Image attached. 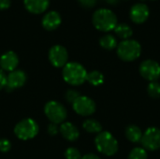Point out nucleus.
<instances>
[{
    "mask_svg": "<svg viewBox=\"0 0 160 159\" xmlns=\"http://www.w3.org/2000/svg\"><path fill=\"white\" fill-rule=\"evenodd\" d=\"M94 26L102 32H109L114 30L117 25L116 15L108 8H99L93 14Z\"/></svg>",
    "mask_w": 160,
    "mask_h": 159,
    "instance_id": "1",
    "label": "nucleus"
},
{
    "mask_svg": "<svg viewBox=\"0 0 160 159\" xmlns=\"http://www.w3.org/2000/svg\"><path fill=\"white\" fill-rule=\"evenodd\" d=\"M87 71L79 63H68L63 68L64 80L71 85H81L86 81Z\"/></svg>",
    "mask_w": 160,
    "mask_h": 159,
    "instance_id": "2",
    "label": "nucleus"
},
{
    "mask_svg": "<svg viewBox=\"0 0 160 159\" xmlns=\"http://www.w3.org/2000/svg\"><path fill=\"white\" fill-rule=\"evenodd\" d=\"M142 52L141 44L135 39H126L117 46V54L119 58L126 62H131L140 57Z\"/></svg>",
    "mask_w": 160,
    "mask_h": 159,
    "instance_id": "3",
    "label": "nucleus"
},
{
    "mask_svg": "<svg viewBox=\"0 0 160 159\" xmlns=\"http://www.w3.org/2000/svg\"><path fill=\"white\" fill-rule=\"evenodd\" d=\"M95 144L100 153L108 157L115 155L118 151L117 140L110 132L107 131L98 133L95 139Z\"/></svg>",
    "mask_w": 160,
    "mask_h": 159,
    "instance_id": "4",
    "label": "nucleus"
},
{
    "mask_svg": "<svg viewBox=\"0 0 160 159\" xmlns=\"http://www.w3.org/2000/svg\"><path fill=\"white\" fill-rule=\"evenodd\" d=\"M14 133L20 140L27 141L37 136L38 133V126L33 119H23L15 126Z\"/></svg>",
    "mask_w": 160,
    "mask_h": 159,
    "instance_id": "5",
    "label": "nucleus"
},
{
    "mask_svg": "<svg viewBox=\"0 0 160 159\" xmlns=\"http://www.w3.org/2000/svg\"><path fill=\"white\" fill-rule=\"evenodd\" d=\"M44 112L48 119L53 124H60L67 118L66 108L57 101H49L44 108Z\"/></svg>",
    "mask_w": 160,
    "mask_h": 159,
    "instance_id": "6",
    "label": "nucleus"
},
{
    "mask_svg": "<svg viewBox=\"0 0 160 159\" xmlns=\"http://www.w3.org/2000/svg\"><path fill=\"white\" fill-rule=\"evenodd\" d=\"M141 142L145 150L156 151L160 148V129L158 127H149L142 133Z\"/></svg>",
    "mask_w": 160,
    "mask_h": 159,
    "instance_id": "7",
    "label": "nucleus"
},
{
    "mask_svg": "<svg viewBox=\"0 0 160 159\" xmlns=\"http://www.w3.org/2000/svg\"><path fill=\"white\" fill-rule=\"evenodd\" d=\"M140 73L145 80L157 82L160 77V65L151 59L145 60L140 66Z\"/></svg>",
    "mask_w": 160,
    "mask_h": 159,
    "instance_id": "8",
    "label": "nucleus"
},
{
    "mask_svg": "<svg viewBox=\"0 0 160 159\" xmlns=\"http://www.w3.org/2000/svg\"><path fill=\"white\" fill-rule=\"evenodd\" d=\"M73 110L80 115L88 116L96 112V103L85 96H80L72 104Z\"/></svg>",
    "mask_w": 160,
    "mask_h": 159,
    "instance_id": "9",
    "label": "nucleus"
},
{
    "mask_svg": "<svg viewBox=\"0 0 160 159\" xmlns=\"http://www.w3.org/2000/svg\"><path fill=\"white\" fill-rule=\"evenodd\" d=\"M68 53L65 47L61 45H55L50 49L49 60L56 67H65L68 64Z\"/></svg>",
    "mask_w": 160,
    "mask_h": 159,
    "instance_id": "10",
    "label": "nucleus"
},
{
    "mask_svg": "<svg viewBox=\"0 0 160 159\" xmlns=\"http://www.w3.org/2000/svg\"><path fill=\"white\" fill-rule=\"evenodd\" d=\"M26 82V74L22 70L15 69L11 71L8 76L7 77V84L6 89L7 91H12L14 89L22 87Z\"/></svg>",
    "mask_w": 160,
    "mask_h": 159,
    "instance_id": "11",
    "label": "nucleus"
},
{
    "mask_svg": "<svg viewBox=\"0 0 160 159\" xmlns=\"http://www.w3.org/2000/svg\"><path fill=\"white\" fill-rule=\"evenodd\" d=\"M149 13V7L145 4H135L130 9V18L135 23H143L147 21Z\"/></svg>",
    "mask_w": 160,
    "mask_h": 159,
    "instance_id": "12",
    "label": "nucleus"
},
{
    "mask_svg": "<svg viewBox=\"0 0 160 159\" xmlns=\"http://www.w3.org/2000/svg\"><path fill=\"white\" fill-rule=\"evenodd\" d=\"M19 64V58L14 52H7L0 57V67L5 71H13Z\"/></svg>",
    "mask_w": 160,
    "mask_h": 159,
    "instance_id": "13",
    "label": "nucleus"
},
{
    "mask_svg": "<svg viewBox=\"0 0 160 159\" xmlns=\"http://www.w3.org/2000/svg\"><path fill=\"white\" fill-rule=\"evenodd\" d=\"M25 8L33 14L44 12L50 4V0H23Z\"/></svg>",
    "mask_w": 160,
    "mask_h": 159,
    "instance_id": "14",
    "label": "nucleus"
},
{
    "mask_svg": "<svg viewBox=\"0 0 160 159\" xmlns=\"http://www.w3.org/2000/svg\"><path fill=\"white\" fill-rule=\"evenodd\" d=\"M61 23V16L56 11H50L46 13L42 19V26L49 31L56 29Z\"/></svg>",
    "mask_w": 160,
    "mask_h": 159,
    "instance_id": "15",
    "label": "nucleus"
},
{
    "mask_svg": "<svg viewBox=\"0 0 160 159\" xmlns=\"http://www.w3.org/2000/svg\"><path fill=\"white\" fill-rule=\"evenodd\" d=\"M60 133L66 140H68L69 142L76 141L80 136V132H79L78 128L73 124H71L69 122H66L61 125Z\"/></svg>",
    "mask_w": 160,
    "mask_h": 159,
    "instance_id": "16",
    "label": "nucleus"
},
{
    "mask_svg": "<svg viewBox=\"0 0 160 159\" xmlns=\"http://www.w3.org/2000/svg\"><path fill=\"white\" fill-rule=\"evenodd\" d=\"M125 134H126L127 139L133 143H137V142H141L142 137V130L140 129L139 127H137L135 125L128 126L125 130Z\"/></svg>",
    "mask_w": 160,
    "mask_h": 159,
    "instance_id": "17",
    "label": "nucleus"
},
{
    "mask_svg": "<svg viewBox=\"0 0 160 159\" xmlns=\"http://www.w3.org/2000/svg\"><path fill=\"white\" fill-rule=\"evenodd\" d=\"M114 31L116 33V35L123 38L124 40L126 39H129V37L132 36L133 34V31L131 29V27L127 24V23H120V24H117L116 27L114 28Z\"/></svg>",
    "mask_w": 160,
    "mask_h": 159,
    "instance_id": "18",
    "label": "nucleus"
},
{
    "mask_svg": "<svg viewBox=\"0 0 160 159\" xmlns=\"http://www.w3.org/2000/svg\"><path fill=\"white\" fill-rule=\"evenodd\" d=\"M82 127H83L84 130H86L89 133H100L102 130L101 124L95 119L85 120L82 124Z\"/></svg>",
    "mask_w": 160,
    "mask_h": 159,
    "instance_id": "19",
    "label": "nucleus"
},
{
    "mask_svg": "<svg viewBox=\"0 0 160 159\" xmlns=\"http://www.w3.org/2000/svg\"><path fill=\"white\" fill-rule=\"evenodd\" d=\"M86 81L94 86H98L104 82V76L101 72H99L98 70H93V71L87 73Z\"/></svg>",
    "mask_w": 160,
    "mask_h": 159,
    "instance_id": "20",
    "label": "nucleus"
},
{
    "mask_svg": "<svg viewBox=\"0 0 160 159\" xmlns=\"http://www.w3.org/2000/svg\"><path fill=\"white\" fill-rule=\"evenodd\" d=\"M99 44L106 50H113L117 47V40L112 35H105L99 39Z\"/></svg>",
    "mask_w": 160,
    "mask_h": 159,
    "instance_id": "21",
    "label": "nucleus"
},
{
    "mask_svg": "<svg viewBox=\"0 0 160 159\" xmlns=\"http://www.w3.org/2000/svg\"><path fill=\"white\" fill-rule=\"evenodd\" d=\"M148 95L152 98H159L160 97V83L158 82H151L147 87Z\"/></svg>",
    "mask_w": 160,
    "mask_h": 159,
    "instance_id": "22",
    "label": "nucleus"
},
{
    "mask_svg": "<svg viewBox=\"0 0 160 159\" xmlns=\"http://www.w3.org/2000/svg\"><path fill=\"white\" fill-rule=\"evenodd\" d=\"M147 157L148 155L144 148L136 147L129 153L128 159H147Z\"/></svg>",
    "mask_w": 160,
    "mask_h": 159,
    "instance_id": "23",
    "label": "nucleus"
},
{
    "mask_svg": "<svg viewBox=\"0 0 160 159\" xmlns=\"http://www.w3.org/2000/svg\"><path fill=\"white\" fill-rule=\"evenodd\" d=\"M65 157L67 159H82L81 153L78 149L74 147H69L66 150Z\"/></svg>",
    "mask_w": 160,
    "mask_h": 159,
    "instance_id": "24",
    "label": "nucleus"
},
{
    "mask_svg": "<svg viewBox=\"0 0 160 159\" xmlns=\"http://www.w3.org/2000/svg\"><path fill=\"white\" fill-rule=\"evenodd\" d=\"M80 96H81V95H80L77 91L70 89V90H68L67 93H66V99H67V101H68L69 103H72V104H73V102H74Z\"/></svg>",
    "mask_w": 160,
    "mask_h": 159,
    "instance_id": "25",
    "label": "nucleus"
},
{
    "mask_svg": "<svg viewBox=\"0 0 160 159\" xmlns=\"http://www.w3.org/2000/svg\"><path fill=\"white\" fill-rule=\"evenodd\" d=\"M11 148V143L7 139H1L0 140V152L6 153L8 152Z\"/></svg>",
    "mask_w": 160,
    "mask_h": 159,
    "instance_id": "26",
    "label": "nucleus"
},
{
    "mask_svg": "<svg viewBox=\"0 0 160 159\" xmlns=\"http://www.w3.org/2000/svg\"><path fill=\"white\" fill-rule=\"evenodd\" d=\"M79 3L85 7H92L97 3V0H78Z\"/></svg>",
    "mask_w": 160,
    "mask_h": 159,
    "instance_id": "27",
    "label": "nucleus"
},
{
    "mask_svg": "<svg viewBox=\"0 0 160 159\" xmlns=\"http://www.w3.org/2000/svg\"><path fill=\"white\" fill-rule=\"evenodd\" d=\"M7 84V76L2 69H0V90L5 88Z\"/></svg>",
    "mask_w": 160,
    "mask_h": 159,
    "instance_id": "28",
    "label": "nucleus"
},
{
    "mask_svg": "<svg viewBox=\"0 0 160 159\" xmlns=\"http://www.w3.org/2000/svg\"><path fill=\"white\" fill-rule=\"evenodd\" d=\"M58 131H59V130H58V127H57L56 124L52 123V124L49 126V127H48V132H49V134L52 135V136L56 135V134L58 133Z\"/></svg>",
    "mask_w": 160,
    "mask_h": 159,
    "instance_id": "29",
    "label": "nucleus"
},
{
    "mask_svg": "<svg viewBox=\"0 0 160 159\" xmlns=\"http://www.w3.org/2000/svg\"><path fill=\"white\" fill-rule=\"evenodd\" d=\"M10 6V0H0V10L8 8Z\"/></svg>",
    "mask_w": 160,
    "mask_h": 159,
    "instance_id": "30",
    "label": "nucleus"
},
{
    "mask_svg": "<svg viewBox=\"0 0 160 159\" xmlns=\"http://www.w3.org/2000/svg\"><path fill=\"white\" fill-rule=\"evenodd\" d=\"M82 159H100L98 156L94 155V154H88V155H85L84 157H82Z\"/></svg>",
    "mask_w": 160,
    "mask_h": 159,
    "instance_id": "31",
    "label": "nucleus"
},
{
    "mask_svg": "<svg viewBox=\"0 0 160 159\" xmlns=\"http://www.w3.org/2000/svg\"><path fill=\"white\" fill-rule=\"evenodd\" d=\"M108 3H110V4H112V5H114V4H116L117 3V1L118 0H106Z\"/></svg>",
    "mask_w": 160,
    "mask_h": 159,
    "instance_id": "32",
    "label": "nucleus"
}]
</instances>
